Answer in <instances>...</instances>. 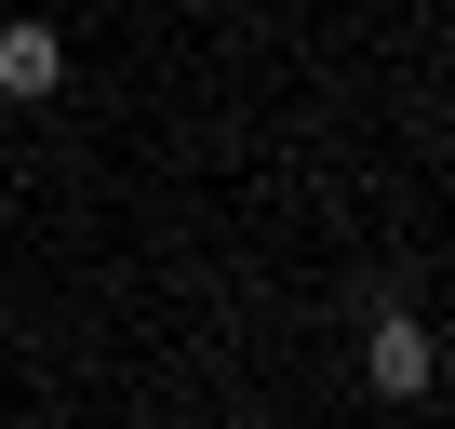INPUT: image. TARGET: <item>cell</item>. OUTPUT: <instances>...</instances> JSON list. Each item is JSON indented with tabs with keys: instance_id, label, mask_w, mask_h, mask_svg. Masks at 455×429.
<instances>
[{
	"instance_id": "1",
	"label": "cell",
	"mask_w": 455,
	"mask_h": 429,
	"mask_svg": "<svg viewBox=\"0 0 455 429\" xmlns=\"http://www.w3.org/2000/svg\"><path fill=\"white\" fill-rule=\"evenodd\" d=\"M362 389H375L388 416H415V402L442 389V336H428V309H402V295H388V309L362 322Z\"/></svg>"
},
{
	"instance_id": "2",
	"label": "cell",
	"mask_w": 455,
	"mask_h": 429,
	"mask_svg": "<svg viewBox=\"0 0 455 429\" xmlns=\"http://www.w3.org/2000/svg\"><path fill=\"white\" fill-rule=\"evenodd\" d=\"M68 94V28L54 14H0V108H54Z\"/></svg>"
},
{
	"instance_id": "3",
	"label": "cell",
	"mask_w": 455,
	"mask_h": 429,
	"mask_svg": "<svg viewBox=\"0 0 455 429\" xmlns=\"http://www.w3.org/2000/svg\"><path fill=\"white\" fill-rule=\"evenodd\" d=\"M0 349H14V309H0Z\"/></svg>"
},
{
	"instance_id": "4",
	"label": "cell",
	"mask_w": 455,
	"mask_h": 429,
	"mask_svg": "<svg viewBox=\"0 0 455 429\" xmlns=\"http://www.w3.org/2000/svg\"><path fill=\"white\" fill-rule=\"evenodd\" d=\"M0 188H14V161H0Z\"/></svg>"
}]
</instances>
